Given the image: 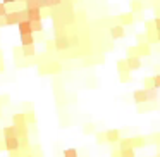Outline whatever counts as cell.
I'll return each instance as SVG.
<instances>
[{
	"mask_svg": "<svg viewBox=\"0 0 160 157\" xmlns=\"http://www.w3.org/2000/svg\"><path fill=\"white\" fill-rule=\"evenodd\" d=\"M131 142V149H136V147H145L146 145V140L141 138V136H134V138H129Z\"/></svg>",
	"mask_w": 160,
	"mask_h": 157,
	"instance_id": "cell-16",
	"label": "cell"
},
{
	"mask_svg": "<svg viewBox=\"0 0 160 157\" xmlns=\"http://www.w3.org/2000/svg\"><path fill=\"white\" fill-rule=\"evenodd\" d=\"M16 128H18V138L28 136V124H21V126H16Z\"/></svg>",
	"mask_w": 160,
	"mask_h": 157,
	"instance_id": "cell-21",
	"label": "cell"
},
{
	"mask_svg": "<svg viewBox=\"0 0 160 157\" xmlns=\"http://www.w3.org/2000/svg\"><path fill=\"white\" fill-rule=\"evenodd\" d=\"M16 2H18V0H2V4H5V5L7 4H16Z\"/></svg>",
	"mask_w": 160,
	"mask_h": 157,
	"instance_id": "cell-33",
	"label": "cell"
},
{
	"mask_svg": "<svg viewBox=\"0 0 160 157\" xmlns=\"http://www.w3.org/2000/svg\"><path fill=\"white\" fill-rule=\"evenodd\" d=\"M119 155L121 157H136L134 149H121L119 150Z\"/></svg>",
	"mask_w": 160,
	"mask_h": 157,
	"instance_id": "cell-20",
	"label": "cell"
},
{
	"mask_svg": "<svg viewBox=\"0 0 160 157\" xmlns=\"http://www.w3.org/2000/svg\"><path fill=\"white\" fill-rule=\"evenodd\" d=\"M105 140H107L108 143H115L121 140V133H119V129H108L107 133H105Z\"/></svg>",
	"mask_w": 160,
	"mask_h": 157,
	"instance_id": "cell-8",
	"label": "cell"
},
{
	"mask_svg": "<svg viewBox=\"0 0 160 157\" xmlns=\"http://www.w3.org/2000/svg\"><path fill=\"white\" fill-rule=\"evenodd\" d=\"M64 157H78V150L76 149H66L64 150Z\"/></svg>",
	"mask_w": 160,
	"mask_h": 157,
	"instance_id": "cell-24",
	"label": "cell"
},
{
	"mask_svg": "<svg viewBox=\"0 0 160 157\" xmlns=\"http://www.w3.org/2000/svg\"><path fill=\"white\" fill-rule=\"evenodd\" d=\"M26 12H28V19H29L31 23H35V21H42V19H43L42 9H26Z\"/></svg>",
	"mask_w": 160,
	"mask_h": 157,
	"instance_id": "cell-5",
	"label": "cell"
},
{
	"mask_svg": "<svg viewBox=\"0 0 160 157\" xmlns=\"http://www.w3.org/2000/svg\"><path fill=\"white\" fill-rule=\"evenodd\" d=\"M110 36H112L114 40L122 38V36H124V26H121V24L112 26V28H110Z\"/></svg>",
	"mask_w": 160,
	"mask_h": 157,
	"instance_id": "cell-9",
	"label": "cell"
},
{
	"mask_svg": "<svg viewBox=\"0 0 160 157\" xmlns=\"http://www.w3.org/2000/svg\"><path fill=\"white\" fill-rule=\"evenodd\" d=\"M138 54H139V57H146V55H150L152 54V47H150V43H138Z\"/></svg>",
	"mask_w": 160,
	"mask_h": 157,
	"instance_id": "cell-11",
	"label": "cell"
},
{
	"mask_svg": "<svg viewBox=\"0 0 160 157\" xmlns=\"http://www.w3.org/2000/svg\"><path fill=\"white\" fill-rule=\"evenodd\" d=\"M7 5L5 4H2V2H0V18H5V16H7Z\"/></svg>",
	"mask_w": 160,
	"mask_h": 157,
	"instance_id": "cell-27",
	"label": "cell"
},
{
	"mask_svg": "<svg viewBox=\"0 0 160 157\" xmlns=\"http://www.w3.org/2000/svg\"><path fill=\"white\" fill-rule=\"evenodd\" d=\"M146 88H155L153 86V78H145V90Z\"/></svg>",
	"mask_w": 160,
	"mask_h": 157,
	"instance_id": "cell-29",
	"label": "cell"
},
{
	"mask_svg": "<svg viewBox=\"0 0 160 157\" xmlns=\"http://www.w3.org/2000/svg\"><path fill=\"white\" fill-rule=\"evenodd\" d=\"M153 24H155V31H160V16L153 21Z\"/></svg>",
	"mask_w": 160,
	"mask_h": 157,
	"instance_id": "cell-32",
	"label": "cell"
},
{
	"mask_svg": "<svg viewBox=\"0 0 160 157\" xmlns=\"http://www.w3.org/2000/svg\"><path fill=\"white\" fill-rule=\"evenodd\" d=\"M145 28H146V31H155V24H153V21H145Z\"/></svg>",
	"mask_w": 160,
	"mask_h": 157,
	"instance_id": "cell-28",
	"label": "cell"
},
{
	"mask_svg": "<svg viewBox=\"0 0 160 157\" xmlns=\"http://www.w3.org/2000/svg\"><path fill=\"white\" fill-rule=\"evenodd\" d=\"M129 5H131V12H132V14L143 11V2H141V0H131V2H129Z\"/></svg>",
	"mask_w": 160,
	"mask_h": 157,
	"instance_id": "cell-17",
	"label": "cell"
},
{
	"mask_svg": "<svg viewBox=\"0 0 160 157\" xmlns=\"http://www.w3.org/2000/svg\"><path fill=\"white\" fill-rule=\"evenodd\" d=\"M2 135H4V138H5V136H18V128H16L14 124L5 126V128L2 129Z\"/></svg>",
	"mask_w": 160,
	"mask_h": 157,
	"instance_id": "cell-15",
	"label": "cell"
},
{
	"mask_svg": "<svg viewBox=\"0 0 160 157\" xmlns=\"http://www.w3.org/2000/svg\"><path fill=\"white\" fill-rule=\"evenodd\" d=\"M53 43H55V49L57 50H66V49H69V36L57 35L55 40H53Z\"/></svg>",
	"mask_w": 160,
	"mask_h": 157,
	"instance_id": "cell-3",
	"label": "cell"
},
{
	"mask_svg": "<svg viewBox=\"0 0 160 157\" xmlns=\"http://www.w3.org/2000/svg\"><path fill=\"white\" fill-rule=\"evenodd\" d=\"M24 9H40L38 0H26V2H24Z\"/></svg>",
	"mask_w": 160,
	"mask_h": 157,
	"instance_id": "cell-23",
	"label": "cell"
},
{
	"mask_svg": "<svg viewBox=\"0 0 160 157\" xmlns=\"http://www.w3.org/2000/svg\"><path fill=\"white\" fill-rule=\"evenodd\" d=\"M4 19H5V26H18L19 24V12L11 11V12H7V16Z\"/></svg>",
	"mask_w": 160,
	"mask_h": 157,
	"instance_id": "cell-4",
	"label": "cell"
},
{
	"mask_svg": "<svg viewBox=\"0 0 160 157\" xmlns=\"http://www.w3.org/2000/svg\"><path fill=\"white\" fill-rule=\"evenodd\" d=\"M117 69H119V74H121V81H129V69H128V64H126L124 59L117 60Z\"/></svg>",
	"mask_w": 160,
	"mask_h": 157,
	"instance_id": "cell-2",
	"label": "cell"
},
{
	"mask_svg": "<svg viewBox=\"0 0 160 157\" xmlns=\"http://www.w3.org/2000/svg\"><path fill=\"white\" fill-rule=\"evenodd\" d=\"M126 64H128L129 71H138L141 67V60L139 57H126Z\"/></svg>",
	"mask_w": 160,
	"mask_h": 157,
	"instance_id": "cell-6",
	"label": "cell"
},
{
	"mask_svg": "<svg viewBox=\"0 0 160 157\" xmlns=\"http://www.w3.org/2000/svg\"><path fill=\"white\" fill-rule=\"evenodd\" d=\"M128 57H139L138 47H129V49H128Z\"/></svg>",
	"mask_w": 160,
	"mask_h": 157,
	"instance_id": "cell-25",
	"label": "cell"
},
{
	"mask_svg": "<svg viewBox=\"0 0 160 157\" xmlns=\"http://www.w3.org/2000/svg\"><path fill=\"white\" fill-rule=\"evenodd\" d=\"M146 102H155L158 98V90L157 88H146Z\"/></svg>",
	"mask_w": 160,
	"mask_h": 157,
	"instance_id": "cell-13",
	"label": "cell"
},
{
	"mask_svg": "<svg viewBox=\"0 0 160 157\" xmlns=\"http://www.w3.org/2000/svg\"><path fill=\"white\" fill-rule=\"evenodd\" d=\"M26 45H35V36L31 35H21V47H26Z\"/></svg>",
	"mask_w": 160,
	"mask_h": 157,
	"instance_id": "cell-18",
	"label": "cell"
},
{
	"mask_svg": "<svg viewBox=\"0 0 160 157\" xmlns=\"http://www.w3.org/2000/svg\"><path fill=\"white\" fill-rule=\"evenodd\" d=\"M19 28V35H31V21H21L18 24Z\"/></svg>",
	"mask_w": 160,
	"mask_h": 157,
	"instance_id": "cell-10",
	"label": "cell"
},
{
	"mask_svg": "<svg viewBox=\"0 0 160 157\" xmlns=\"http://www.w3.org/2000/svg\"><path fill=\"white\" fill-rule=\"evenodd\" d=\"M119 23H121V26H131L134 23V14L132 12H124V14L119 16Z\"/></svg>",
	"mask_w": 160,
	"mask_h": 157,
	"instance_id": "cell-7",
	"label": "cell"
},
{
	"mask_svg": "<svg viewBox=\"0 0 160 157\" xmlns=\"http://www.w3.org/2000/svg\"><path fill=\"white\" fill-rule=\"evenodd\" d=\"M132 98H134L136 104H145V102H146V92H145V88H143V90H136L134 93H132Z\"/></svg>",
	"mask_w": 160,
	"mask_h": 157,
	"instance_id": "cell-12",
	"label": "cell"
},
{
	"mask_svg": "<svg viewBox=\"0 0 160 157\" xmlns=\"http://www.w3.org/2000/svg\"><path fill=\"white\" fill-rule=\"evenodd\" d=\"M21 157H33V155H21Z\"/></svg>",
	"mask_w": 160,
	"mask_h": 157,
	"instance_id": "cell-36",
	"label": "cell"
},
{
	"mask_svg": "<svg viewBox=\"0 0 160 157\" xmlns=\"http://www.w3.org/2000/svg\"><path fill=\"white\" fill-rule=\"evenodd\" d=\"M47 47H48V50H52L53 47H55V43H53V42H48V43H47Z\"/></svg>",
	"mask_w": 160,
	"mask_h": 157,
	"instance_id": "cell-34",
	"label": "cell"
},
{
	"mask_svg": "<svg viewBox=\"0 0 160 157\" xmlns=\"http://www.w3.org/2000/svg\"><path fill=\"white\" fill-rule=\"evenodd\" d=\"M153 86L158 90L160 88V74H157V76H153Z\"/></svg>",
	"mask_w": 160,
	"mask_h": 157,
	"instance_id": "cell-30",
	"label": "cell"
},
{
	"mask_svg": "<svg viewBox=\"0 0 160 157\" xmlns=\"http://www.w3.org/2000/svg\"><path fill=\"white\" fill-rule=\"evenodd\" d=\"M31 31H33V33H42V31H43V23H42V21L31 23Z\"/></svg>",
	"mask_w": 160,
	"mask_h": 157,
	"instance_id": "cell-22",
	"label": "cell"
},
{
	"mask_svg": "<svg viewBox=\"0 0 160 157\" xmlns=\"http://www.w3.org/2000/svg\"><path fill=\"white\" fill-rule=\"evenodd\" d=\"M0 150H5V145H4V142L0 140Z\"/></svg>",
	"mask_w": 160,
	"mask_h": 157,
	"instance_id": "cell-35",
	"label": "cell"
},
{
	"mask_svg": "<svg viewBox=\"0 0 160 157\" xmlns=\"http://www.w3.org/2000/svg\"><path fill=\"white\" fill-rule=\"evenodd\" d=\"M4 145H5V150H9V152H19V138L18 136H5Z\"/></svg>",
	"mask_w": 160,
	"mask_h": 157,
	"instance_id": "cell-1",
	"label": "cell"
},
{
	"mask_svg": "<svg viewBox=\"0 0 160 157\" xmlns=\"http://www.w3.org/2000/svg\"><path fill=\"white\" fill-rule=\"evenodd\" d=\"M26 123H31V124H33V123H36V118H35V112H33V111H29V112H26Z\"/></svg>",
	"mask_w": 160,
	"mask_h": 157,
	"instance_id": "cell-26",
	"label": "cell"
},
{
	"mask_svg": "<svg viewBox=\"0 0 160 157\" xmlns=\"http://www.w3.org/2000/svg\"><path fill=\"white\" fill-rule=\"evenodd\" d=\"M12 124H14V126L28 124V123H26V116L22 114V112H19V114H14V116H12Z\"/></svg>",
	"mask_w": 160,
	"mask_h": 157,
	"instance_id": "cell-14",
	"label": "cell"
},
{
	"mask_svg": "<svg viewBox=\"0 0 160 157\" xmlns=\"http://www.w3.org/2000/svg\"><path fill=\"white\" fill-rule=\"evenodd\" d=\"M35 54H36L35 45H26V47H22V57H35Z\"/></svg>",
	"mask_w": 160,
	"mask_h": 157,
	"instance_id": "cell-19",
	"label": "cell"
},
{
	"mask_svg": "<svg viewBox=\"0 0 160 157\" xmlns=\"http://www.w3.org/2000/svg\"><path fill=\"white\" fill-rule=\"evenodd\" d=\"M59 5H62V0H50V9H52V7H59Z\"/></svg>",
	"mask_w": 160,
	"mask_h": 157,
	"instance_id": "cell-31",
	"label": "cell"
}]
</instances>
